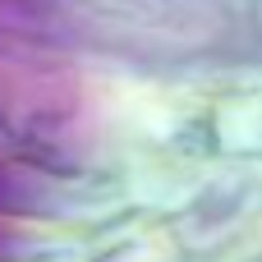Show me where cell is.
<instances>
[{"mask_svg": "<svg viewBox=\"0 0 262 262\" xmlns=\"http://www.w3.org/2000/svg\"><path fill=\"white\" fill-rule=\"evenodd\" d=\"M37 41H46L41 14L0 5V262L32 216L46 138L60 111L46 64L32 51Z\"/></svg>", "mask_w": 262, "mask_h": 262, "instance_id": "6da1fadb", "label": "cell"}]
</instances>
